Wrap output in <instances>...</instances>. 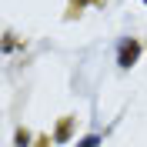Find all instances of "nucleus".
I'll use <instances>...</instances> for the list:
<instances>
[{
  "mask_svg": "<svg viewBox=\"0 0 147 147\" xmlns=\"http://www.w3.org/2000/svg\"><path fill=\"white\" fill-rule=\"evenodd\" d=\"M137 54H140L137 40H130V44H124V47H120V67H130L134 60H137Z\"/></svg>",
  "mask_w": 147,
  "mask_h": 147,
  "instance_id": "nucleus-1",
  "label": "nucleus"
},
{
  "mask_svg": "<svg viewBox=\"0 0 147 147\" xmlns=\"http://www.w3.org/2000/svg\"><path fill=\"white\" fill-rule=\"evenodd\" d=\"M97 144H100V137H87L84 140V147H97Z\"/></svg>",
  "mask_w": 147,
  "mask_h": 147,
  "instance_id": "nucleus-2",
  "label": "nucleus"
}]
</instances>
